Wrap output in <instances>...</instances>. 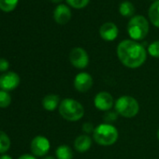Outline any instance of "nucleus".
<instances>
[{"instance_id": "obj_23", "label": "nucleus", "mask_w": 159, "mask_h": 159, "mask_svg": "<svg viewBox=\"0 0 159 159\" xmlns=\"http://www.w3.org/2000/svg\"><path fill=\"white\" fill-rule=\"evenodd\" d=\"M118 113L116 112V111H107L105 114H104V116H103V119H104V121H105V123L106 124H112L113 122H115L117 119H118Z\"/></svg>"}, {"instance_id": "obj_8", "label": "nucleus", "mask_w": 159, "mask_h": 159, "mask_svg": "<svg viewBox=\"0 0 159 159\" xmlns=\"http://www.w3.org/2000/svg\"><path fill=\"white\" fill-rule=\"evenodd\" d=\"M20 82V76L13 71H10L0 76V88L7 92L12 91L19 86Z\"/></svg>"}, {"instance_id": "obj_2", "label": "nucleus", "mask_w": 159, "mask_h": 159, "mask_svg": "<svg viewBox=\"0 0 159 159\" xmlns=\"http://www.w3.org/2000/svg\"><path fill=\"white\" fill-rule=\"evenodd\" d=\"M58 111L62 118L68 122L80 121L84 115L83 104L73 98H64L58 107Z\"/></svg>"}, {"instance_id": "obj_21", "label": "nucleus", "mask_w": 159, "mask_h": 159, "mask_svg": "<svg viewBox=\"0 0 159 159\" xmlns=\"http://www.w3.org/2000/svg\"><path fill=\"white\" fill-rule=\"evenodd\" d=\"M90 2V0H66V3L74 9L85 8Z\"/></svg>"}, {"instance_id": "obj_11", "label": "nucleus", "mask_w": 159, "mask_h": 159, "mask_svg": "<svg viewBox=\"0 0 159 159\" xmlns=\"http://www.w3.org/2000/svg\"><path fill=\"white\" fill-rule=\"evenodd\" d=\"M119 30L115 24L113 23H105L101 25L99 29V35L102 39L106 41H113L118 37Z\"/></svg>"}, {"instance_id": "obj_20", "label": "nucleus", "mask_w": 159, "mask_h": 159, "mask_svg": "<svg viewBox=\"0 0 159 159\" xmlns=\"http://www.w3.org/2000/svg\"><path fill=\"white\" fill-rule=\"evenodd\" d=\"M11 103V97L9 92L0 90V108H8Z\"/></svg>"}, {"instance_id": "obj_1", "label": "nucleus", "mask_w": 159, "mask_h": 159, "mask_svg": "<svg viewBox=\"0 0 159 159\" xmlns=\"http://www.w3.org/2000/svg\"><path fill=\"white\" fill-rule=\"evenodd\" d=\"M117 56L125 66L135 69L145 63L147 52L140 43L133 39H125L117 46Z\"/></svg>"}, {"instance_id": "obj_17", "label": "nucleus", "mask_w": 159, "mask_h": 159, "mask_svg": "<svg viewBox=\"0 0 159 159\" xmlns=\"http://www.w3.org/2000/svg\"><path fill=\"white\" fill-rule=\"evenodd\" d=\"M119 12L124 17H131L135 12V7L129 1L122 2L119 7Z\"/></svg>"}, {"instance_id": "obj_31", "label": "nucleus", "mask_w": 159, "mask_h": 159, "mask_svg": "<svg viewBox=\"0 0 159 159\" xmlns=\"http://www.w3.org/2000/svg\"><path fill=\"white\" fill-rule=\"evenodd\" d=\"M155 1H156V0H155Z\"/></svg>"}, {"instance_id": "obj_28", "label": "nucleus", "mask_w": 159, "mask_h": 159, "mask_svg": "<svg viewBox=\"0 0 159 159\" xmlns=\"http://www.w3.org/2000/svg\"><path fill=\"white\" fill-rule=\"evenodd\" d=\"M52 2H53V3H60V2H62L63 0H51Z\"/></svg>"}, {"instance_id": "obj_26", "label": "nucleus", "mask_w": 159, "mask_h": 159, "mask_svg": "<svg viewBox=\"0 0 159 159\" xmlns=\"http://www.w3.org/2000/svg\"><path fill=\"white\" fill-rule=\"evenodd\" d=\"M18 159H37V158L35 156L31 155V154H23Z\"/></svg>"}, {"instance_id": "obj_14", "label": "nucleus", "mask_w": 159, "mask_h": 159, "mask_svg": "<svg viewBox=\"0 0 159 159\" xmlns=\"http://www.w3.org/2000/svg\"><path fill=\"white\" fill-rule=\"evenodd\" d=\"M61 101H60V97L57 95H47L46 97H44L43 100H42V106L46 111H52L54 110H56L59 105H60Z\"/></svg>"}, {"instance_id": "obj_12", "label": "nucleus", "mask_w": 159, "mask_h": 159, "mask_svg": "<svg viewBox=\"0 0 159 159\" xmlns=\"http://www.w3.org/2000/svg\"><path fill=\"white\" fill-rule=\"evenodd\" d=\"M53 19L59 25H66L71 19V11L66 5H58L53 11Z\"/></svg>"}, {"instance_id": "obj_3", "label": "nucleus", "mask_w": 159, "mask_h": 159, "mask_svg": "<svg viewBox=\"0 0 159 159\" xmlns=\"http://www.w3.org/2000/svg\"><path fill=\"white\" fill-rule=\"evenodd\" d=\"M119 138V132L117 128L111 124H100L95 127L93 132L94 140L101 146H111Z\"/></svg>"}, {"instance_id": "obj_4", "label": "nucleus", "mask_w": 159, "mask_h": 159, "mask_svg": "<svg viewBox=\"0 0 159 159\" xmlns=\"http://www.w3.org/2000/svg\"><path fill=\"white\" fill-rule=\"evenodd\" d=\"M114 108L115 111L125 118H133L139 111L138 100L131 96H122L118 98L114 103Z\"/></svg>"}, {"instance_id": "obj_19", "label": "nucleus", "mask_w": 159, "mask_h": 159, "mask_svg": "<svg viewBox=\"0 0 159 159\" xmlns=\"http://www.w3.org/2000/svg\"><path fill=\"white\" fill-rule=\"evenodd\" d=\"M11 147V139L9 136L3 132L0 131V153H5L7 151H9Z\"/></svg>"}, {"instance_id": "obj_18", "label": "nucleus", "mask_w": 159, "mask_h": 159, "mask_svg": "<svg viewBox=\"0 0 159 159\" xmlns=\"http://www.w3.org/2000/svg\"><path fill=\"white\" fill-rule=\"evenodd\" d=\"M19 0H0V10L5 12H11L15 10Z\"/></svg>"}, {"instance_id": "obj_6", "label": "nucleus", "mask_w": 159, "mask_h": 159, "mask_svg": "<svg viewBox=\"0 0 159 159\" xmlns=\"http://www.w3.org/2000/svg\"><path fill=\"white\" fill-rule=\"evenodd\" d=\"M68 59L70 64L78 69H84L89 65V55L87 52L81 47L73 48L69 52Z\"/></svg>"}, {"instance_id": "obj_15", "label": "nucleus", "mask_w": 159, "mask_h": 159, "mask_svg": "<svg viewBox=\"0 0 159 159\" xmlns=\"http://www.w3.org/2000/svg\"><path fill=\"white\" fill-rule=\"evenodd\" d=\"M148 16L151 23L159 28V0H156L151 5L148 11Z\"/></svg>"}, {"instance_id": "obj_7", "label": "nucleus", "mask_w": 159, "mask_h": 159, "mask_svg": "<svg viewBox=\"0 0 159 159\" xmlns=\"http://www.w3.org/2000/svg\"><path fill=\"white\" fill-rule=\"evenodd\" d=\"M94 81L93 77L88 72H81L78 73L73 81L74 88L79 93H86L93 86Z\"/></svg>"}, {"instance_id": "obj_25", "label": "nucleus", "mask_w": 159, "mask_h": 159, "mask_svg": "<svg viewBox=\"0 0 159 159\" xmlns=\"http://www.w3.org/2000/svg\"><path fill=\"white\" fill-rule=\"evenodd\" d=\"M10 67V63L4 58H0V71H7Z\"/></svg>"}, {"instance_id": "obj_5", "label": "nucleus", "mask_w": 159, "mask_h": 159, "mask_svg": "<svg viewBox=\"0 0 159 159\" xmlns=\"http://www.w3.org/2000/svg\"><path fill=\"white\" fill-rule=\"evenodd\" d=\"M127 32L133 40H142L149 32V23L147 19L141 15L134 16L127 25Z\"/></svg>"}, {"instance_id": "obj_22", "label": "nucleus", "mask_w": 159, "mask_h": 159, "mask_svg": "<svg viewBox=\"0 0 159 159\" xmlns=\"http://www.w3.org/2000/svg\"><path fill=\"white\" fill-rule=\"evenodd\" d=\"M148 53L154 58H159V40H155L148 46Z\"/></svg>"}, {"instance_id": "obj_27", "label": "nucleus", "mask_w": 159, "mask_h": 159, "mask_svg": "<svg viewBox=\"0 0 159 159\" xmlns=\"http://www.w3.org/2000/svg\"><path fill=\"white\" fill-rule=\"evenodd\" d=\"M0 159H12V158H11V156H10L8 154H3L0 156Z\"/></svg>"}, {"instance_id": "obj_13", "label": "nucleus", "mask_w": 159, "mask_h": 159, "mask_svg": "<svg viewBox=\"0 0 159 159\" xmlns=\"http://www.w3.org/2000/svg\"><path fill=\"white\" fill-rule=\"evenodd\" d=\"M92 146V139L91 138L84 134L79 135L74 140V149L78 152H86Z\"/></svg>"}, {"instance_id": "obj_29", "label": "nucleus", "mask_w": 159, "mask_h": 159, "mask_svg": "<svg viewBox=\"0 0 159 159\" xmlns=\"http://www.w3.org/2000/svg\"><path fill=\"white\" fill-rule=\"evenodd\" d=\"M43 159H55L54 157H52V156H46L45 158H43Z\"/></svg>"}, {"instance_id": "obj_24", "label": "nucleus", "mask_w": 159, "mask_h": 159, "mask_svg": "<svg viewBox=\"0 0 159 159\" xmlns=\"http://www.w3.org/2000/svg\"><path fill=\"white\" fill-rule=\"evenodd\" d=\"M95 130V127L93 125V124L91 123H84L83 125V131L86 133V135L90 134V133H93Z\"/></svg>"}, {"instance_id": "obj_9", "label": "nucleus", "mask_w": 159, "mask_h": 159, "mask_svg": "<svg viewBox=\"0 0 159 159\" xmlns=\"http://www.w3.org/2000/svg\"><path fill=\"white\" fill-rule=\"evenodd\" d=\"M31 151L36 156H44L48 153L51 148L49 139L44 136H37L31 141Z\"/></svg>"}, {"instance_id": "obj_10", "label": "nucleus", "mask_w": 159, "mask_h": 159, "mask_svg": "<svg viewBox=\"0 0 159 159\" xmlns=\"http://www.w3.org/2000/svg\"><path fill=\"white\" fill-rule=\"evenodd\" d=\"M114 103L115 102H114L113 97L106 91L98 93L94 98V105L96 109L102 111H110L114 106Z\"/></svg>"}, {"instance_id": "obj_30", "label": "nucleus", "mask_w": 159, "mask_h": 159, "mask_svg": "<svg viewBox=\"0 0 159 159\" xmlns=\"http://www.w3.org/2000/svg\"><path fill=\"white\" fill-rule=\"evenodd\" d=\"M156 136H157V139H158V140H159V128H158V130H157V133H156Z\"/></svg>"}, {"instance_id": "obj_16", "label": "nucleus", "mask_w": 159, "mask_h": 159, "mask_svg": "<svg viewBox=\"0 0 159 159\" xmlns=\"http://www.w3.org/2000/svg\"><path fill=\"white\" fill-rule=\"evenodd\" d=\"M55 155L57 159H72L73 151L67 145H60L55 150Z\"/></svg>"}]
</instances>
